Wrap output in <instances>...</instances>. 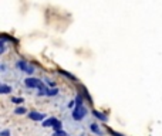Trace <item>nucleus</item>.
<instances>
[{
  "label": "nucleus",
  "instance_id": "13",
  "mask_svg": "<svg viewBox=\"0 0 162 136\" xmlns=\"http://www.w3.org/2000/svg\"><path fill=\"white\" fill-rule=\"evenodd\" d=\"M59 72L60 74H63L64 77H67V78H70L71 81H76V77L73 75V74H70V72H67V71H64V70H59Z\"/></svg>",
  "mask_w": 162,
  "mask_h": 136
},
{
  "label": "nucleus",
  "instance_id": "3",
  "mask_svg": "<svg viewBox=\"0 0 162 136\" xmlns=\"http://www.w3.org/2000/svg\"><path fill=\"white\" fill-rule=\"evenodd\" d=\"M41 84H43V81H41L40 78L32 77V75L24 79V85H26L29 89H39L40 87H41Z\"/></svg>",
  "mask_w": 162,
  "mask_h": 136
},
{
  "label": "nucleus",
  "instance_id": "21",
  "mask_svg": "<svg viewBox=\"0 0 162 136\" xmlns=\"http://www.w3.org/2000/svg\"><path fill=\"white\" fill-rule=\"evenodd\" d=\"M81 136H84V135H81Z\"/></svg>",
  "mask_w": 162,
  "mask_h": 136
},
{
  "label": "nucleus",
  "instance_id": "9",
  "mask_svg": "<svg viewBox=\"0 0 162 136\" xmlns=\"http://www.w3.org/2000/svg\"><path fill=\"white\" fill-rule=\"evenodd\" d=\"M14 113H16V115H26V113H29V112H27V109L23 106V105H17V108L14 109Z\"/></svg>",
  "mask_w": 162,
  "mask_h": 136
},
{
  "label": "nucleus",
  "instance_id": "18",
  "mask_svg": "<svg viewBox=\"0 0 162 136\" xmlns=\"http://www.w3.org/2000/svg\"><path fill=\"white\" fill-rule=\"evenodd\" d=\"M44 82H45L47 85H48L50 88H53V87H56V82H53V81H50L48 78H45V79H44Z\"/></svg>",
  "mask_w": 162,
  "mask_h": 136
},
{
  "label": "nucleus",
  "instance_id": "4",
  "mask_svg": "<svg viewBox=\"0 0 162 136\" xmlns=\"http://www.w3.org/2000/svg\"><path fill=\"white\" fill-rule=\"evenodd\" d=\"M27 116H29V119L30 121H34V122H43L45 118V113H43V112H39V111H32V112H29L27 113Z\"/></svg>",
  "mask_w": 162,
  "mask_h": 136
},
{
  "label": "nucleus",
  "instance_id": "16",
  "mask_svg": "<svg viewBox=\"0 0 162 136\" xmlns=\"http://www.w3.org/2000/svg\"><path fill=\"white\" fill-rule=\"evenodd\" d=\"M0 136H12V130L10 129H1L0 130Z\"/></svg>",
  "mask_w": 162,
  "mask_h": 136
},
{
  "label": "nucleus",
  "instance_id": "10",
  "mask_svg": "<svg viewBox=\"0 0 162 136\" xmlns=\"http://www.w3.org/2000/svg\"><path fill=\"white\" fill-rule=\"evenodd\" d=\"M60 89L57 88V87H53V88H48V91H47V97H57L59 95Z\"/></svg>",
  "mask_w": 162,
  "mask_h": 136
},
{
  "label": "nucleus",
  "instance_id": "11",
  "mask_svg": "<svg viewBox=\"0 0 162 136\" xmlns=\"http://www.w3.org/2000/svg\"><path fill=\"white\" fill-rule=\"evenodd\" d=\"M7 50V44H6V40L4 39H0V55H3Z\"/></svg>",
  "mask_w": 162,
  "mask_h": 136
},
{
  "label": "nucleus",
  "instance_id": "7",
  "mask_svg": "<svg viewBox=\"0 0 162 136\" xmlns=\"http://www.w3.org/2000/svg\"><path fill=\"white\" fill-rule=\"evenodd\" d=\"M90 130L92 132V133H95L97 136H103L104 135V132L101 130V128H100V125L98 123H95V122H92V123H90Z\"/></svg>",
  "mask_w": 162,
  "mask_h": 136
},
{
  "label": "nucleus",
  "instance_id": "2",
  "mask_svg": "<svg viewBox=\"0 0 162 136\" xmlns=\"http://www.w3.org/2000/svg\"><path fill=\"white\" fill-rule=\"evenodd\" d=\"M87 113H88V111H87V108H85L84 105H83V106H76V108L71 111V116L76 122L83 121V119L87 116Z\"/></svg>",
  "mask_w": 162,
  "mask_h": 136
},
{
  "label": "nucleus",
  "instance_id": "1",
  "mask_svg": "<svg viewBox=\"0 0 162 136\" xmlns=\"http://www.w3.org/2000/svg\"><path fill=\"white\" fill-rule=\"evenodd\" d=\"M16 68H17L19 71L27 74V75H33V74H34V71H36L34 65L30 64V63H27L26 60H23V58H20V60H17V61H16Z\"/></svg>",
  "mask_w": 162,
  "mask_h": 136
},
{
  "label": "nucleus",
  "instance_id": "17",
  "mask_svg": "<svg viewBox=\"0 0 162 136\" xmlns=\"http://www.w3.org/2000/svg\"><path fill=\"white\" fill-rule=\"evenodd\" d=\"M67 108H68V109H74V108H76V99L68 101V102H67Z\"/></svg>",
  "mask_w": 162,
  "mask_h": 136
},
{
  "label": "nucleus",
  "instance_id": "14",
  "mask_svg": "<svg viewBox=\"0 0 162 136\" xmlns=\"http://www.w3.org/2000/svg\"><path fill=\"white\" fill-rule=\"evenodd\" d=\"M61 129H63V122L60 119H57V122L54 123V126H53V130L56 132V130H61Z\"/></svg>",
  "mask_w": 162,
  "mask_h": 136
},
{
  "label": "nucleus",
  "instance_id": "12",
  "mask_svg": "<svg viewBox=\"0 0 162 136\" xmlns=\"http://www.w3.org/2000/svg\"><path fill=\"white\" fill-rule=\"evenodd\" d=\"M12 102H13L14 105H23L24 99L21 97H12Z\"/></svg>",
  "mask_w": 162,
  "mask_h": 136
},
{
  "label": "nucleus",
  "instance_id": "6",
  "mask_svg": "<svg viewBox=\"0 0 162 136\" xmlns=\"http://www.w3.org/2000/svg\"><path fill=\"white\" fill-rule=\"evenodd\" d=\"M56 122H57V118H54V116H47L44 121L41 122V126H43V128H53Z\"/></svg>",
  "mask_w": 162,
  "mask_h": 136
},
{
  "label": "nucleus",
  "instance_id": "5",
  "mask_svg": "<svg viewBox=\"0 0 162 136\" xmlns=\"http://www.w3.org/2000/svg\"><path fill=\"white\" fill-rule=\"evenodd\" d=\"M91 113H92V116L98 119V121H101V122L107 123L108 122V115L105 113V112H101V111H97V109H92L91 111Z\"/></svg>",
  "mask_w": 162,
  "mask_h": 136
},
{
  "label": "nucleus",
  "instance_id": "15",
  "mask_svg": "<svg viewBox=\"0 0 162 136\" xmlns=\"http://www.w3.org/2000/svg\"><path fill=\"white\" fill-rule=\"evenodd\" d=\"M53 136H68V133L65 132V130H56L54 133H53Z\"/></svg>",
  "mask_w": 162,
  "mask_h": 136
},
{
  "label": "nucleus",
  "instance_id": "19",
  "mask_svg": "<svg viewBox=\"0 0 162 136\" xmlns=\"http://www.w3.org/2000/svg\"><path fill=\"white\" fill-rule=\"evenodd\" d=\"M108 132H110L112 136H124V135H121V133H118V132H115V130H112V129H108Z\"/></svg>",
  "mask_w": 162,
  "mask_h": 136
},
{
  "label": "nucleus",
  "instance_id": "20",
  "mask_svg": "<svg viewBox=\"0 0 162 136\" xmlns=\"http://www.w3.org/2000/svg\"><path fill=\"white\" fill-rule=\"evenodd\" d=\"M0 71H1V72H6L7 71L6 64H4V63H1V64H0Z\"/></svg>",
  "mask_w": 162,
  "mask_h": 136
},
{
  "label": "nucleus",
  "instance_id": "8",
  "mask_svg": "<svg viewBox=\"0 0 162 136\" xmlns=\"http://www.w3.org/2000/svg\"><path fill=\"white\" fill-rule=\"evenodd\" d=\"M13 91V88L10 87V85L4 84V82H1L0 84V94H3V95H7V94H10Z\"/></svg>",
  "mask_w": 162,
  "mask_h": 136
}]
</instances>
